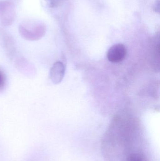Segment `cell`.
Listing matches in <instances>:
<instances>
[{
  "mask_svg": "<svg viewBox=\"0 0 160 161\" xmlns=\"http://www.w3.org/2000/svg\"><path fill=\"white\" fill-rule=\"evenodd\" d=\"M154 11L156 12L159 13L160 12V1L159 0H156V2L154 5Z\"/></svg>",
  "mask_w": 160,
  "mask_h": 161,
  "instance_id": "cell-6",
  "label": "cell"
},
{
  "mask_svg": "<svg viewBox=\"0 0 160 161\" xmlns=\"http://www.w3.org/2000/svg\"><path fill=\"white\" fill-rule=\"evenodd\" d=\"M4 50L9 58H13L16 53V49L13 42L8 40L4 42Z\"/></svg>",
  "mask_w": 160,
  "mask_h": 161,
  "instance_id": "cell-3",
  "label": "cell"
},
{
  "mask_svg": "<svg viewBox=\"0 0 160 161\" xmlns=\"http://www.w3.org/2000/svg\"><path fill=\"white\" fill-rule=\"evenodd\" d=\"M127 50L125 45L116 44L112 46L107 53V58L112 63L123 61L126 56Z\"/></svg>",
  "mask_w": 160,
  "mask_h": 161,
  "instance_id": "cell-1",
  "label": "cell"
},
{
  "mask_svg": "<svg viewBox=\"0 0 160 161\" xmlns=\"http://www.w3.org/2000/svg\"><path fill=\"white\" fill-rule=\"evenodd\" d=\"M126 161H147L143 155L138 153L132 154L128 157Z\"/></svg>",
  "mask_w": 160,
  "mask_h": 161,
  "instance_id": "cell-4",
  "label": "cell"
},
{
  "mask_svg": "<svg viewBox=\"0 0 160 161\" xmlns=\"http://www.w3.org/2000/svg\"><path fill=\"white\" fill-rule=\"evenodd\" d=\"M65 67L64 64L60 61L54 64L50 71L49 76L51 80L55 84L60 83L65 74Z\"/></svg>",
  "mask_w": 160,
  "mask_h": 161,
  "instance_id": "cell-2",
  "label": "cell"
},
{
  "mask_svg": "<svg viewBox=\"0 0 160 161\" xmlns=\"http://www.w3.org/2000/svg\"><path fill=\"white\" fill-rule=\"evenodd\" d=\"M7 83L6 76L3 70L0 69V92H2L5 88Z\"/></svg>",
  "mask_w": 160,
  "mask_h": 161,
  "instance_id": "cell-5",
  "label": "cell"
}]
</instances>
